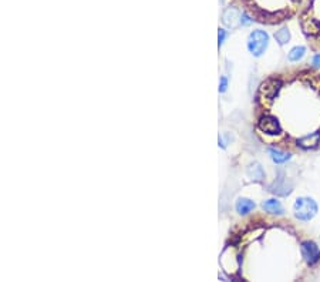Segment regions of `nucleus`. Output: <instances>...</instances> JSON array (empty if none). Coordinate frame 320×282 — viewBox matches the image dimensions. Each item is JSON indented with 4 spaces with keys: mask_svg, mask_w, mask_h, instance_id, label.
<instances>
[{
    "mask_svg": "<svg viewBox=\"0 0 320 282\" xmlns=\"http://www.w3.org/2000/svg\"><path fill=\"white\" fill-rule=\"evenodd\" d=\"M300 26L315 51H320V0H309L300 17Z\"/></svg>",
    "mask_w": 320,
    "mask_h": 282,
    "instance_id": "obj_3",
    "label": "nucleus"
},
{
    "mask_svg": "<svg viewBox=\"0 0 320 282\" xmlns=\"http://www.w3.org/2000/svg\"><path fill=\"white\" fill-rule=\"evenodd\" d=\"M257 98L262 114L272 116L279 124L275 147L319 150L320 73L303 70L288 77L271 76L260 84Z\"/></svg>",
    "mask_w": 320,
    "mask_h": 282,
    "instance_id": "obj_1",
    "label": "nucleus"
},
{
    "mask_svg": "<svg viewBox=\"0 0 320 282\" xmlns=\"http://www.w3.org/2000/svg\"><path fill=\"white\" fill-rule=\"evenodd\" d=\"M254 20L276 24L288 20L300 6L302 0H245Z\"/></svg>",
    "mask_w": 320,
    "mask_h": 282,
    "instance_id": "obj_2",
    "label": "nucleus"
},
{
    "mask_svg": "<svg viewBox=\"0 0 320 282\" xmlns=\"http://www.w3.org/2000/svg\"><path fill=\"white\" fill-rule=\"evenodd\" d=\"M255 208V203L252 200H248V198H239L236 201V211L239 212L240 215H246L249 214L252 210Z\"/></svg>",
    "mask_w": 320,
    "mask_h": 282,
    "instance_id": "obj_9",
    "label": "nucleus"
},
{
    "mask_svg": "<svg viewBox=\"0 0 320 282\" xmlns=\"http://www.w3.org/2000/svg\"><path fill=\"white\" fill-rule=\"evenodd\" d=\"M304 53H306V48H304L303 46L293 47V48L289 51V54H288L289 62L296 63V62H299V60H302V59L304 57Z\"/></svg>",
    "mask_w": 320,
    "mask_h": 282,
    "instance_id": "obj_10",
    "label": "nucleus"
},
{
    "mask_svg": "<svg viewBox=\"0 0 320 282\" xmlns=\"http://www.w3.org/2000/svg\"><path fill=\"white\" fill-rule=\"evenodd\" d=\"M240 12L238 9H235V7H229V9H226L224 12V16H222V22H224V24H226L228 27H236L238 24H240Z\"/></svg>",
    "mask_w": 320,
    "mask_h": 282,
    "instance_id": "obj_6",
    "label": "nucleus"
},
{
    "mask_svg": "<svg viewBox=\"0 0 320 282\" xmlns=\"http://www.w3.org/2000/svg\"><path fill=\"white\" fill-rule=\"evenodd\" d=\"M262 208L268 212V214H272V215H282L283 214V207L280 201L277 200H266L265 203L262 204Z\"/></svg>",
    "mask_w": 320,
    "mask_h": 282,
    "instance_id": "obj_7",
    "label": "nucleus"
},
{
    "mask_svg": "<svg viewBox=\"0 0 320 282\" xmlns=\"http://www.w3.org/2000/svg\"><path fill=\"white\" fill-rule=\"evenodd\" d=\"M312 64L315 66V67H320V53H318L315 57H313V60H312Z\"/></svg>",
    "mask_w": 320,
    "mask_h": 282,
    "instance_id": "obj_14",
    "label": "nucleus"
},
{
    "mask_svg": "<svg viewBox=\"0 0 320 282\" xmlns=\"http://www.w3.org/2000/svg\"><path fill=\"white\" fill-rule=\"evenodd\" d=\"M226 87H228V78L222 76V77H221V84H219V92H221V93L226 92Z\"/></svg>",
    "mask_w": 320,
    "mask_h": 282,
    "instance_id": "obj_12",
    "label": "nucleus"
},
{
    "mask_svg": "<svg viewBox=\"0 0 320 282\" xmlns=\"http://www.w3.org/2000/svg\"><path fill=\"white\" fill-rule=\"evenodd\" d=\"M319 241H320V238H319Z\"/></svg>",
    "mask_w": 320,
    "mask_h": 282,
    "instance_id": "obj_15",
    "label": "nucleus"
},
{
    "mask_svg": "<svg viewBox=\"0 0 320 282\" xmlns=\"http://www.w3.org/2000/svg\"><path fill=\"white\" fill-rule=\"evenodd\" d=\"M269 154H271V158L273 160V163H276V164H283L288 160H290V157H292L289 151L282 150V148H277V147L269 148Z\"/></svg>",
    "mask_w": 320,
    "mask_h": 282,
    "instance_id": "obj_8",
    "label": "nucleus"
},
{
    "mask_svg": "<svg viewBox=\"0 0 320 282\" xmlns=\"http://www.w3.org/2000/svg\"><path fill=\"white\" fill-rule=\"evenodd\" d=\"M225 37H226V31L224 29H219V33H218V45L221 46L224 43Z\"/></svg>",
    "mask_w": 320,
    "mask_h": 282,
    "instance_id": "obj_13",
    "label": "nucleus"
},
{
    "mask_svg": "<svg viewBox=\"0 0 320 282\" xmlns=\"http://www.w3.org/2000/svg\"><path fill=\"white\" fill-rule=\"evenodd\" d=\"M275 39H276V42L280 45V46H283V45H286L289 42V39H290V33L286 27H283V29H280V30H277L275 33Z\"/></svg>",
    "mask_w": 320,
    "mask_h": 282,
    "instance_id": "obj_11",
    "label": "nucleus"
},
{
    "mask_svg": "<svg viewBox=\"0 0 320 282\" xmlns=\"http://www.w3.org/2000/svg\"><path fill=\"white\" fill-rule=\"evenodd\" d=\"M318 211H319V207H318L316 201L309 198V197H300L293 204V214L300 221L313 219L315 215L318 214Z\"/></svg>",
    "mask_w": 320,
    "mask_h": 282,
    "instance_id": "obj_4",
    "label": "nucleus"
},
{
    "mask_svg": "<svg viewBox=\"0 0 320 282\" xmlns=\"http://www.w3.org/2000/svg\"><path fill=\"white\" fill-rule=\"evenodd\" d=\"M268 45H269V36L266 31L254 30L249 34L248 48L256 57H259L265 53V50L268 48Z\"/></svg>",
    "mask_w": 320,
    "mask_h": 282,
    "instance_id": "obj_5",
    "label": "nucleus"
}]
</instances>
